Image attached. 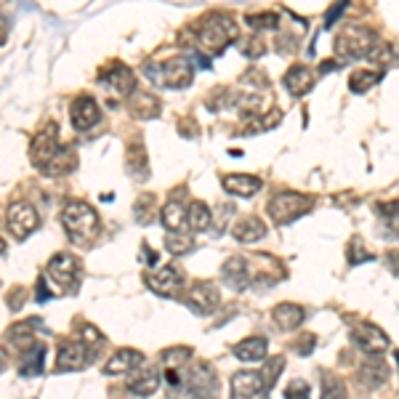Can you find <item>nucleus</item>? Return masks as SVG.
Here are the masks:
<instances>
[{
	"mask_svg": "<svg viewBox=\"0 0 399 399\" xmlns=\"http://www.w3.org/2000/svg\"><path fill=\"white\" fill-rule=\"evenodd\" d=\"M3 40H6V32H3V30H0V43H3Z\"/></svg>",
	"mask_w": 399,
	"mask_h": 399,
	"instance_id": "nucleus-51",
	"label": "nucleus"
},
{
	"mask_svg": "<svg viewBox=\"0 0 399 399\" xmlns=\"http://www.w3.org/2000/svg\"><path fill=\"white\" fill-rule=\"evenodd\" d=\"M186 224H189L195 232H202V229H208V226L213 224V211H211L202 200H195V202H189V208H186Z\"/></svg>",
	"mask_w": 399,
	"mask_h": 399,
	"instance_id": "nucleus-29",
	"label": "nucleus"
},
{
	"mask_svg": "<svg viewBox=\"0 0 399 399\" xmlns=\"http://www.w3.org/2000/svg\"><path fill=\"white\" fill-rule=\"evenodd\" d=\"M3 367H6V357H3V352H0V373H3Z\"/></svg>",
	"mask_w": 399,
	"mask_h": 399,
	"instance_id": "nucleus-49",
	"label": "nucleus"
},
{
	"mask_svg": "<svg viewBox=\"0 0 399 399\" xmlns=\"http://www.w3.org/2000/svg\"><path fill=\"white\" fill-rule=\"evenodd\" d=\"M397 365H399V352H397Z\"/></svg>",
	"mask_w": 399,
	"mask_h": 399,
	"instance_id": "nucleus-52",
	"label": "nucleus"
},
{
	"mask_svg": "<svg viewBox=\"0 0 399 399\" xmlns=\"http://www.w3.org/2000/svg\"><path fill=\"white\" fill-rule=\"evenodd\" d=\"M380 78H383L380 69H357V72L349 78V88H352L354 94H365V91H370L373 85H378Z\"/></svg>",
	"mask_w": 399,
	"mask_h": 399,
	"instance_id": "nucleus-31",
	"label": "nucleus"
},
{
	"mask_svg": "<svg viewBox=\"0 0 399 399\" xmlns=\"http://www.w3.org/2000/svg\"><path fill=\"white\" fill-rule=\"evenodd\" d=\"M38 325H40V319H24V322H17L14 327H8L6 341L14 343L19 352H27L32 343H38V341H35V327H38Z\"/></svg>",
	"mask_w": 399,
	"mask_h": 399,
	"instance_id": "nucleus-23",
	"label": "nucleus"
},
{
	"mask_svg": "<svg viewBox=\"0 0 399 399\" xmlns=\"http://www.w3.org/2000/svg\"><path fill=\"white\" fill-rule=\"evenodd\" d=\"M144 279H147V285H149L158 296H173L181 285H184V274H181L176 266H162V269H158L155 274H147Z\"/></svg>",
	"mask_w": 399,
	"mask_h": 399,
	"instance_id": "nucleus-16",
	"label": "nucleus"
},
{
	"mask_svg": "<svg viewBox=\"0 0 399 399\" xmlns=\"http://www.w3.org/2000/svg\"><path fill=\"white\" fill-rule=\"evenodd\" d=\"M0 253H6V242L3 239H0Z\"/></svg>",
	"mask_w": 399,
	"mask_h": 399,
	"instance_id": "nucleus-50",
	"label": "nucleus"
},
{
	"mask_svg": "<svg viewBox=\"0 0 399 399\" xmlns=\"http://www.w3.org/2000/svg\"><path fill=\"white\" fill-rule=\"evenodd\" d=\"M352 341L357 343L362 352H367L370 357L389 349V336L380 330L378 325H370V322H357L352 327Z\"/></svg>",
	"mask_w": 399,
	"mask_h": 399,
	"instance_id": "nucleus-11",
	"label": "nucleus"
},
{
	"mask_svg": "<svg viewBox=\"0 0 399 399\" xmlns=\"http://www.w3.org/2000/svg\"><path fill=\"white\" fill-rule=\"evenodd\" d=\"M69 115H72V125L78 131H88V128H94L101 120V109L94 96H78V99L72 101Z\"/></svg>",
	"mask_w": 399,
	"mask_h": 399,
	"instance_id": "nucleus-14",
	"label": "nucleus"
},
{
	"mask_svg": "<svg viewBox=\"0 0 399 399\" xmlns=\"http://www.w3.org/2000/svg\"><path fill=\"white\" fill-rule=\"evenodd\" d=\"M221 274L232 290H245L250 285V266H248V259L242 256H229L221 266Z\"/></svg>",
	"mask_w": 399,
	"mask_h": 399,
	"instance_id": "nucleus-17",
	"label": "nucleus"
},
{
	"mask_svg": "<svg viewBox=\"0 0 399 399\" xmlns=\"http://www.w3.org/2000/svg\"><path fill=\"white\" fill-rule=\"evenodd\" d=\"M245 21H248L253 30H274L279 17L274 14V11H261V14H248Z\"/></svg>",
	"mask_w": 399,
	"mask_h": 399,
	"instance_id": "nucleus-35",
	"label": "nucleus"
},
{
	"mask_svg": "<svg viewBox=\"0 0 399 399\" xmlns=\"http://www.w3.org/2000/svg\"><path fill=\"white\" fill-rule=\"evenodd\" d=\"M160 221H162V226H165L168 232L179 235L181 226L186 224V205H184L179 197L168 200V202L162 205V211H160Z\"/></svg>",
	"mask_w": 399,
	"mask_h": 399,
	"instance_id": "nucleus-24",
	"label": "nucleus"
},
{
	"mask_svg": "<svg viewBox=\"0 0 399 399\" xmlns=\"http://www.w3.org/2000/svg\"><path fill=\"white\" fill-rule=\"evenodd\" d=\"M128 109L133 118H158L160 115V99L149 91H133L131 94V101H128Z\"/></svg>",
	"mask_w": 399,
	"mask_h": 399,
	"instance_id": "nucleus-22",
	"label": "nucleus"
},
{
	"mask_svg": "<svg viewBox=\"0 0 399 399\" xmlns=\"http://www.w3.org/2000/svg\"><path fill=\"white\" fill-rule=\"evenodd\" d=\"M144 253H147V263H158V253H155V250L144 248Z\"/></svg>",
	"mask_w": 399,
	"mask_h": 399,
	"instance_id": "nucleus-48",
	"label": "nucleus"
},
{
	"mask_svg": "<svg viewBox=\"0 0 399 399\" xmlns=\"http://www.w3.org/2000/svg\"><path fill=\"white\" fill-rule=\"evenodd\" d=\"M160 386V373L158 367H152V365H141L133 370V376L128 378V391L131 394H136V397H152L155 391H158Z\"/></svg>",
	"mask_w": 399,
	"mask_h": 399,
	"instance_id": "nucleus-15",
	"label": "nucleus"
},
{
	"mask_svg": "<svg viewBox=\"0 0 399 399\" xmlns=\"http://www.w3.org/2000/svg\"><path fill=\"white\" fill-rule=\"evenodd\" d=\"M219 221H216V229H219V232H224V229H226V219H232V213H235V208H232V205H221L219 208Z\"/></svg>",
	"mask_w": 399,
	"mask_h": 399,
	"instance_id": "nucleus-43",
	"label": "nucleus"
},
{
	"mask_svg": "<svg viewBox=\"0 0 399 399\" xmlns=\"http://www.w3.org/2000/svg\"><path fill=\"white\" fill-rule=\"evenodd\" d=\"M165 245H168V250H171L173 256H179V253H184V250H189L192 239L181 237V235H171V237H165Z\"/></svg>",
	"mask_w": 399,
	"mask_h": 399,
	"instance_id": "nucleus-40",
	"label": "nucleus"
},
{
	"mask_svg": "<svg viewBox=\"0 0 399 399\" xmlns=\"http://www.w3.org/2000/svg\"><path fill=\"white\" fill-rule=\"evenodd\" d=\"M349 8V3H338V6H330L327 8V14H325V27H333V21L338 19L341 14Z\"/></svg>",
	"mask_w": 399,
	"mask_h": 399,
	"instance_id": "nucleus-42",
	"label": "nucleus"
},
{
	"mask_svg": "<svg viewBox=\"0 0 399 399\" xmlns=\"http://www.w3.org/2000/svg\"><path fill=\"white\" fill-rule=\"evenodd\" d=\"M147 78L160 88H186L192 83V59L189 56H173L162 64H147L144 67Z\"/></svg>",
	"mask_w": 399,
	"mask_h": 399,
	"instance_id": "nucleus-3",
	"label": "nucleus"
},
{
	"mask_svg": "<svg viewBox=\"0 0 399 399\" xmlns=\"http://www.w3.org/2000/svg\"><path fill=\"white\" fill-rule=\"evenodd\" d=\"M99 80H101V85H107V91L115 94V96H131L133 88H136V75H133L128 67H122V64L107 67V69L99 75Z\"/></svg>",
	"mask_w": 399,
	"mask_h": 399,
	"instance_id": "nucleus-13",
	"label": "nucleus"
},
{
	"mask_svg": "<svg viewBox=\"0 0 399 399\" xmlns=\"http://www.w3.org/2000/svg\"><path fill=\"white\" fill-rule=\"evenodd\" d=\"M35 296H38L40 303H45V301H51V290H48V279H38V290H35Z\"/></svg>",
	"mask_w": 399,
	"mask_h": 399,
	"instance_id": "nucleus-45",
	"label": "nucleus"
},
{
	"mask_svg": "<svg viewBox=\"0 0 399 399\" xmlns=\"http://www.w3.org/2000/svg\"><path fill=\"white\" fill-rule=\"evenodd\" d=\"M346 397H349V391H346L343 380L330 376V373H325L322 376V399H346Z\"/></svg>",
	"mask_w": 399,
	"mask_h": 399,
	"instance_id": "nucleus-33",
	"label": "nucleus"
},
{
	"mask_svg": "<svg viewBox=\"0 0 399 399\" xmlns=\"http://www.w3.org/2000/svg\"><path fill=\"white\" fill-rule=\"evenodd\" d=\"M248 45H250V48H245V54H248V56H253V59L266 54V48H263V43H261L259 38H253L250 43H248Z\"/></svg>",
	"mask_w": 399,
	"mask_h": 399,
	"instance_id": "nucleus-44",
	"label": "nucleus"
},
{
	"mask_svg": "<svg viewBox=\"0 0 399 399\" xmlns=\"http://www.w3.org/2000/svg\"><path fill=\"white\" fill-rule=\"evenodd\" d=\"M232 237L237 242H259V239L266 237V224L259 216H248L232 229Z\"/></svg>",
	"mask_w": 399,
	"mask_h": 399,
	"instance_id": "nucleus-28",
	"label": "nucleus"
},
{
	"mask_svg": "<svg viewBox=\"0 0 399 399\" xmlns=\"http://www.w3.org/2000/svg\"><path fill=\"white\" fill-rule=\"evenodd\" d=\"M80 274V261L72 253H56L54 259L48 261V277L56 285L59 293H67L78 285Z\"/></svg>",
	"mask_w": 399,
	"mask_h": 399,
	"instance_id": "nucleus-7",
	"label": "nucleus"
},
{
	"mask_svg": "<svg viewBox=\"0 0 399 399\" xmlns=\"http://www.w3.org/2000/svg\"><path fill=\"white\" fill-rule=\"evenodd\" d=\"M319 69H322V72H333V69H338V61H322Z\"/></svg>",
	"mask_w": 399,
	"mask_h": 399,
	"instance_id": "nucleus-47",
	"label": "nucleus"
},
{
	"mask_svg": "<svg viewBox=\"0 0 399 399\" xmlns=\"http://www.w3.org/2000/svg\"><path fill=\"white\" fill-rule=\"evenodd\" d=\"M232 399H269V389L259 373L239 370L232 376Z\"/></svg>",
	"mask_w": 399,
	"mask_h": 399,
	"instance_id": "nucleus-12",
	"label": "nucleus"
},
{
	"mask_svg": "<svg viewBox=\"0 0 399 399\" xmlns=\"http://www.w3.org/2000/svg\"><path fill=\"white\" fill-rule=\"evenodd\" d=\"M125 168L133 173V176H149V168H147V155H144V149L141 147H131L128 149V155H125Z\"/></svg>",
	"mask_w": 399,
	"mask_h": 399,
	"instance_id": "nucleus-32",
	"label": "nucleus"
},
{
	"mask_svg": "<svg viewBox=\"0 0 399 399\" xmlns=\"http://www.w3.org/2000/svg\"><path fill=\"white\" fill-rule=\"evenodd\" d=\"M43 357H45V343H32L27 352H21L19 357V376L24 378H32L43 373Z\"/></svg>",
	"mask_w": 399,
	"mask_h": 399,
	"instance_id": "nucleus-25",
	"label": "nucleus"
},
{
	"mask_svg": "<svg viewBox=\"0 0 399 399\" xmlns=\"http://www.w3.org/2000/svg\"><path fill=\"white\" fill-rule=\"evenodd\" d=\"M162 367H165V373L168 370H181V367H186V362L192 359V349L189 346H171V349H165L162 354Z\"/></svg>",
	"mask_w": 399,
	"mask_h": 399,
	"instance_id": "nucleus-30",
	"label": "nucleus"
},
{
	"mask_svg": "<svg viewBox=\"0 0 399 399\" xmlns=\"http://www.w3.org/2000/svg\"><path fill=\"white\" fill-rule=\"evenodd\" d=\"M282 370H285V357H272L266 359V365H263V370H261V378H263V383H266V389H272L274 383H277V378L282 376Z\"/></svg>",
	"mask_w": 399,
	"mask_h": 399,
	"instance_id": "nucleus-34",
	"label": "nucleus"
},
{
	"mask_svg": "<svg viewBox=\"0 0 399 399\" xmlns=\"http://www.w3.org/2000/svg\"><path fill=\"white\" fill-rule=\"evenodd\" d=\"M64 147H61L59 139V125L56 122H48L43 131H38V136L32 139V147H30V158H32V165L51 173V168L56 165V160L61 158Z\"/></svg>",
	"mask_w": 399,
	"mask_h": 399,
	"instance_id": "nucleus-5",
	"label": "nucleus"
},
{
	"mask_svg": "<svg viewBox=\"0 0 399 399\" xmlns=\"http://www.w3.org/2000/svg\"><path fill=\"white\" fill-rule=\"evenodd\" d=\"M61 226L72 242H85L99 232V216L85 200H69L61 208Z\"/></svg>",
	"mask_w": 399,
	"mask_h": 399,
	"instance_id": "nucleus-2",
	"label": "nucleus"
},
{
	"mask_svg": "<svg viewBox=\"0 0 399 399\" xmlns=\"http://www.w3.org/2000/svg\"><path fill=\"white\" fill-rule=\"evenodd\" d=\"M192 59L197 61L202 69H211V59H208L205 54H200V51H192Z\"/></svg>",
	"mask_w": 399,
	"mask_h": 399,
	"instance_id": "nucleus-46",
	"label": "nucleus"
},
{
	"mask_svg": "<svg viewBox=\"0 0 399 399\" xmlns=\"http://www.w3.org/2000/svg\"><path fill=\"white\" fill-rule=\"evenodd\" d=\"M40 226V216L38 211L30 205V202H11L8 205V229L17 239H27L35 229Z\"/></svg>",
	"mask_w": 399,
	"mask_h": 399,
	"instance_id": "nucleus-9",
	"label": "nucleus"
},
{
	"mask_svg": "<svg viewBox=\"0 0 399 399\" xmlns=\"http://www.w3.org/2000/svg\"><path fill=\"white\" fill-rule=\"evenodd\" d=\"M376 43H378V35L370 27L349 24L336 35V51H338L341 59H367V54L373 51Z\"/></svg>",
	"mask_w": 399,
	"mask_h": 399,
	"instance_id": "nucleus-4",
	"label": "nucleus"
},
{
	"mask_svg": "<svg viewBox=\"0 0 399 399\" xmlns=\"http://www.w3.org/2000/svg\"><path fill=\"white\" fill-rule=\"evenodd\" d=\"M314 346H317V336H314V333H306V336H301L296 352L306 357V354H312V352H314Z\"/></svg>",
	"mask_w": 399,
	"mask_h": 399,
	"instance_id": "nucleus-41",
	"label": "nucleus"
},
{
	"mask_svg": "<svg viewBox=\"0 0 399 399\" xmlns=\"http://www.w3.org/2000/svg\"><path fill=\"white\" fill-rule=\"evenodd\" d=\"M266 349H269V343H266L263 336H250V338L239 341L235 346V357L239 362H261L266 357Z\"/></svg>",
	"mask_w": 399,
	"mask_h": 399,
	"instance_id": "nucleus-26",
	"label": "nucleus"
},
{
	"mask_svg": "<svg viewBox=\"0 0 399 399\" xmlns=\"http://www.w3.org/2000/svg\"><path fill=\"white\" fill-rule=\"evenodd\" d=\"M367 59L373 61V64H378V67H386L389 61L394 59V48H391L389 43H376L373 51L367 54Z\"/></svg>",
	"mask_w": 399,
	"mask_h": 399,
	"instance_id": "nucleus-36",
	"label": "nucleus"
},
{
	"mask_svg": "<svg viewBox=\"0 0 399 399\" xmlns=\"http://www.w3.org/2000/svg\"><path fill=\"white\" fill-rule=\"evenodd\" d=\"M312 205H314V197H309V195L282 192V195L269 200V216L277 224H290V221H296L303 213H309Z\"/></svg>",
	"mask_w": 399,
	"mask_h": 399,
	"instance_id": "nucleus-6",
	"label": "nucleus"
},
{
	"mask_svg": "<svg viewBox=\"0 0 399 399\" xmlns=\"http://www.w3.org/2000/svg\"><path fill=\"white\" fill-rule=\"evenodd\" d=\"M147 359H144V354L141 352H136V349H120L115 357L109 359L107 365H104V373L107 376H118V373H128V370H136V367H141Z\"/></svg>",
	"mask_w": 399,
	"mask_h": 399,
	"instance_id": "nucleus-21",
	"label": "nucleus"
},
{
	"mask_svg": "<svg viewBox=\"0 0 399 399\" xmlns=\"http://www.w3.org/2000/svg\"><path fill=\"white\" fill-rule=\"evenodd\" d=\"M312 397V389L306 380H293L288 389H285V399H309Z\"/></svg>",
	"mask_w": 399,
	"mask_h": 399,
	"instance_id": "nucleus-38",
	"label": "nucleus"
},
{
	"mask_svg": "<svg viewBox=\"0 0 399 399\" xmlns=\"http://www.w3.org/2000/svg\"><path fill=\"white\" fill-rule=\"evenodd\" d=\"M200 45L211 54H221L232 40H237V24L232 19V14L224 11H211L208 17H202L197 24Z\"/></svg>",
	"mask_w": 399,
	"mask_h": 399,
	"instance_id": "nucleus-1",
	"label": "nucleus"
},
{
	"mask_svg": "<svg viewBox=\"0 0 399 399\" xmlns=\"http://www.w3.org/2000/svg\"><path fill=\"white\" fill-rule=\"evenodd\" d=\"M376 213L386 221H397L399 219V200H389V202H378L376 205Z\"/></svg>",
	"mask_w": 399,
	"mask_h": 399,
	"instance_id": "nucleus-39",
	"label": "nucleus"
},
{
	"mask_svg": "<svg viewBox=\"0 0 399 399\" xmlns=\"http://www.w3.org/2000/svg\"><path fill=\"white\" fill-rule=\"evenodd\" d=\"M357 376L367 389H378V386H383V383L389 380V365H386L378 354H373V357H367L362 365H359Z\"/></svg>",
	"mask_w": 399,
	"mask_h": 399,
	"instance_id": "nucleus-19",
	"label": "nucleus"
},
{
	"mask_svg": "<svg viewBox=\"0 0 399 399\" xmlns=\"http://www.w3.org/2000/svg\"><path fill=\"white\" fill-rule=\"evenodd\" d=\"M303 309L299 303H277L274 312H272V319L277 322L279 330H296L301 322H303Z\"/></svg>",
	"mask_w": 399,
	"mask_h": 399,
	"instance_id": "nucleus-27",
	"label": "nucleus"
},
{
	"mask_svg": "<svg viewBox=\"0 0 399 399\" xmlns=\"http://www.w3.org/2000/svg\"><path fill=\"white\" fill-rule=\"evenodd\" d=\"M184 303H186L195 314H202V317H205V314H213L221 303L219 288H216L213 282H195V285L186 290Z\"/></svg>",
	"mask_w": 399,
	"mask_h": 399,
	"instance_id": "nucleus-10",
	"label": "nucleus"
},
{
	"mask_svg": "<svg viewBox=\"0 0 399 399\" xmlns=\"http://www.w3.org/2000/svg\"><path fill=\"white\" fill-rule=\"evenodd\" d=\"M285 88L290 91V96H306L312 88H314V72L309 69V67H303V64H296V67H290L288 72H285Z\"/></svg>",
	"mask_w": 399,
	"mask_h": 399,
	"instance_id": "nucleus-20",
	"label": "nucleus"
},
{
	"mask_svg": "<svg viewBox=\"0 0 399 399\" xmlns=\"http://www.w3.org/2000/svg\"><path fill=\"white\" fill-rule=\"evenodd\" d=\"M221 186L235 197H253L263 186V181L259 176H250V173H232V176L221 179Z\"/></svg>",
	"mask_w": 399,
	"mask_h": 399,
	"instance_id": "nucleus-18",
	"label": "nucleus"
},
{
	"mask_svg": "<svg viewBox=\"0 0 399 399\" xmlns=\"http://www.w3.org/2000/svg\"><path fill=\"white\" fill-rule=\"evenodd\" d=\"M96 357V352L91 346H85L80 338H67L59 343V352H56V370L59 373H69V370H80L85 367L91 359Z\"/></svg>",
	"mask_w": 399,
	"mask_h": 399,
	"instance_id": "nucleus-8",
	"label": "nucleus"
},
{
	"mask_svg": "<svg viewBox=\"0 0 399 399\" xmlns=\"http://www.w3.org/2000/svg\"><path fill=\"white\" fill-rule=\"evenodd\" d=\"M365 261H373V256L365 250L362 239L354 237L352 242H349V263H365Z\"/></svg>",
	"mask_w": 399,
	"mask_h": 399,
	"instance_id": "nucleus-37",
	"label": "nucleus"
}]
</instances>
